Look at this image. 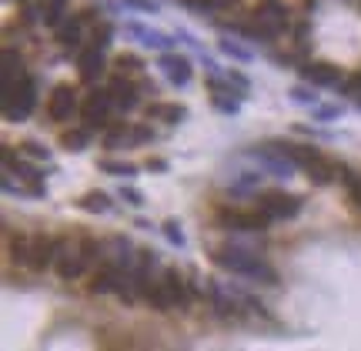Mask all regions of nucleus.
Here are the masks:
<instances>
[{"mask_svg":"<svg viewBox=\"0 0 361 351\" xmlns=\"http://www.w3.org/2000/svg\"><path fill=\"white\" fill-rule=\"evenodd\" d=\"M111 37H114V31H111L107 24H101V27L94 31V37H90V47H94V50H104V47L111 44Z\"/></svg>","mask_w":361,"mask_h":351,"instance_id":"obj_30","label":"nucleus"},{"mask_svg":"<svg viewBox=\"0 0 361 351\" xmlns=\"http://www.w3.org/2000/svg\"><path fill=\"white\" fill-rule=\"evenodd\" d=\"M77 71H80V77H84L87 84L101 80V74H104V57H101V50H94V47L80 50V57H77Z\"/></svg>","mask_w":361,"mask_h":351,"instance_id":"obj_17","label":"nucleus"},{"mask_svg":"<svg viewBox=\"0 0 361 351\" xmlns=\"http://www.w3.org/2000/svg\"><path fill=\"white\" fill-rule=\"evenodd\" d=\"M238 97L241 94H221V97H214V107L225 114H238Z\"/></svg>","mask_w":361,"mask_h":351,"instance_id":"obj_31","label":"nucleus"},{"mask_svg":"<svg viewBox=\"0 0 361 351\" xmlns=\"http://www.w3.org/2000/svg\"><path fill=\"white\" fill-rule=\"evenodd\" d=\"M74 114H77V91L71 84H57L50 91V97H47V117L64 124V121H71Z\"/></svg>","mask_w":361,"mask_h":351,"instance_id":"obj_10","label":"nucleus"},{"mask_svg":"<svg viewBox=\"0 0 361 351\" xmlns=\"http://www.w3.org/2000/svg\"><path fill=\"white\" fill-rule=\"evenodd\" d=\"M7 258L20 264V268H30V234L24 231H10L7 238Z\"/></svg>","mask_w":361,"mask_h":351,"instance_id":"obj_18","label":"nucleus"},{"mask_svg":"<svg viewBox=\"0 0 361 351\" xmlns=\"http://www.w3.org/2000/svg\"><path fill=\"white\" fill-rule=\"evenodd\" d=\"M291 101H298V104H311V107H315V104H318V94L311 91V87H301V84H298V87H291Z\"/></svg>","mask_w":361,"mask_h":351,"instance_id":"obj_32","label":"nucleus"},{"mask_svg":"<svg viewBox=\"0 0 361 351\" xmlns=\"http://www.w3.org/2000/svg\"><path fill=\"white\" fill-rule=\"evenodd\" d=\"M227 80H234V87H238L241 94H244V91H248V87H251V84H248V77H241L238 71H231V74H227Z\"/></svg>","mask_w":361,"mask_h":351,"instance_id":"obj_39","label":"nucleus"},{"mask_svg":"<svg viewBox=\"0 0 361 351\" xmlns=\"http://www.w3.org/2000/svg\"><path fill=\"white\" fill-rule=\"evenodd\" d=\"M214 264H221L225 271L251 278V281H261V285H278V271L271 268L268 261H261L257 255H251V251H244L238 245L214 248Z\"/></svg>","mask_w":361,"mask_h":351,"instance_id":"obj_1","label":"nucleus"},{"mask_svg":"<svg viewBox=\"0 0 361 351\" xmlns=\"http://www.w3.org/2000/svg\"><path fill=\"white\" fill-rule=\"evenodd\" d=\"M64 10H67V0H41V20L50 27H60Z\"/></svg>","mask_w":361,"mask_h":351,"instance_id":"obj_22","label":"nucleus"},{"mask_svg":"<svg viewBox=\"0 0 361 351\" xmlns=\"http://www.w3.org/2000/svg\"><path fill=\"white\" fill-rule=\"evenodd\" d=\"M345 91H348V97H355V104H358V107H361V74H355V77H348Z\"/></svg>","mask_w":361,"mask_h":351,"instance_id":"obj_36","label":"nucleus"},{"mask_svg":"<svg viewBox=\"0 0 361 351\" xmlns=\"http://www.w3.org/2000/svg\"><path fill=\"white\" fill-rule=\"evenodd\" d=\"M34 104H37V87H34L30 77L17 80V84H3V114H7V121H24L34 110Z\"/></svg>","mask_w":361,"mask_h":351,"instance_id":"obj_5","label":"nucleus"},{"mask_svg":"<svg viewBox=\"0 0 361 351\" xmlns=\"http://www.w3.org/2000/svg\"><path fill=\"white\" fill-rule=\"evenodd\" d=\"M111 101H114V107H120V110H134L141 101H137V87L131 84V80H124V77H114L111 80Z\"/></svg>","mask_w":361,"mask_h":351,"instance_id":"obj_16","label":"nucleus"},{"mask_svg":"<svg viewBox=\"0 0 361 351\" xmlns=\"http://www.w3.org/2000/svg\"><path fill=\"white\" fill-rule=\"evenodd\" d=\"M124 7H134L141 14H154L157 10V3H150V0H124Z\"/></svg>","mask_w":361,"mask_h":351,"instance_id":"obj_37","label":"nucleus"},{"mask_svg":"<svg viewBox=\"0 0 361 351\" xmlns=\"http://www.w3.org/2000/svg\"><path fill=\"white\" fill-rule=\"evenodd\" d=\"M148 117H154V121H161V124H178V121L187 117V110H184L180 104H150Z\"/></svg>","mask_w":361,"mask_h":351,"instance_id":"obj_21","label":"nucleus"},{"mask_svg":"<svg viewBox=\"0 0 361 351\" xmlns=\"http://www.w3.org/2000/svg\"><path fill=\"white\" fill-rule=\"evenodd\" d=\"M301 74H304V80L321 84V87H338V84H341V71L331 67V64H304Z\"/></svg>","mask_w":361,"mask_h":351,"instance_id":"obj_15","label":"nucleus"},{"mask_svg":"<svg viewBox=\"0 0 361 351\" xmlns=\"http://www.w3.org/2000/svg\"><path fill=\"white\" fill-rule=\"evenodd\" d=\"M161 71L167 74V80H171L174 87H184V84L191 80V61L180 57V54H164V57H161Z\"/></svg>","mask_w":361,"mask_h":351,"instance_id":"obj_13","label":"nucleus"},{"mask_svg":"<svg viewBox=\"0 0 361 351\" xmlns=\"http://www.w3.org/2000/svg\"><path fill=\"white\" fill-rule=\"evenodd\" d=\"M80 208L90 214H107L111 211V198H107L104 191H90V194H84L80 198Z\"/></svg>","mask_w":361,"mask_h":351,"instance_id":"obj_23","label":"nucleus"},{"mask_svg":"<svg viewBox=\"0 0 361 351\" xmlns=\"http://www.w3.org/2000/svg\"><path fill=\"white\" fill-rule=\"evenodd\" d=\"M164 238L171 241V245H178L184 248V231H180L178 221H164Z\"/></svg>","mask_w":361,"mask_h":351,"instance_id":"obj_33","label":"nucleus"},{"mask_svg":"<svg viewBox=\"0 0 361 351\" xmlns=\"http://www.w3.org/2000/svg\"><path fill=\"white\" fill-rule=\"evenodd\" d=\"M20 151L27 154L30 161H50V151H47L44 144H37V141H24V144H20Z\"/></svg>","mask_w":361,"mask_h":351,"instance_id":"obj_27","label":"nucleus"},{"mask_svg":"<svg viewBox=\"0 0 361 351\" xmlns=\"http://www.w3.org/2000/svg\"><path fill=\"white\" fill-rule=\"evenodd\" d=\"M268 214L255 208V211H248V208H221L218 211V224L227 231H241V234H257V231L268 228Z\"/></svg>","mask_w":361,"mask_h":351,"instance_id":"obj_7","label":"nucleus"},{"mask_svg":"<svg viewBox=\"0 0 361 351\" xmlns=\"http://www.w3.org/2000/svg\"><path fill=\"white\" fill-rule=\"evenodd\" d=\"M118 67H120V71H124V74H131V71H141L144 64L137 61L134 54H120V57H118Z\"/></svg>","mask_w":361,"mask_h":351,"instance_id":"obj_35","label":"nucleus"},{"mask_svg":"<svg viewBox=\"0 0 361 351\" xmlns=\"http://www.w3.org/2000/svg\"><path fill=\"white\" fill-rule=\"evenodd\" d=\"M124 275H127V268H120L118 261H101L97 264V271L90 275V294H118L120 288V281H124Z\"/></svg>","mask_w":361,"mask_h":351,"instance_id":"obj_11","label":"nucleus"},{"mask_svg":"<svg viewBox=\"0 0 361 351\" xmlns=\"http://www.w3.org/2000/svg\"><path fill=\"white\" fill-rule=\"evenodd\" d=\"M204 291H208V298H211V308H214L221 318L238 315V301H234V298H231V291H225L218 281H204Z\"/></svg>","mask_w":361,"mask_h":351,"instance_id":"obj_14","label":"nucleus"},{"mask_svg":"<svg viewBox=\"0 0 361 351\" xmlns=\"http://www.w3.org/2000/svg\"><path fill=\"white\" fill-rule=\"evenodd\" d=\"M221 50H225L227 57H234V61H244V64L251 61V50H244L241 44H234V41H227V37L221 41Z\"/></svg>","mask_w":361,"mask_h":351,"instance_id":"obj_28","label":"nucleus"},{"mask_svg":"<svg viewBox=\"0 0 361 351\" xmlns=\"http://www.w3.org/2000/svg\"><path fill=\"white\" fill-rule=\"evenodd\" d=\"M54 258H57V238L47 234V231L30 234V268L47 271V268H54Z\"/></svg>","mask_w":361,"mask_h":351,"instance_id":"obj_12","label":"nucleus"},{"mask_svg":"<svg viewBox=\"0 0 361 351\" xmlns=\"http://www.w3.org/2000/svg\"><path fill=\"white\" fill-rule=\"evenodd\" d=\"M257 208L268 214L271 221H288V217H298L301 214V198L298 194H288V191H261L257 194Z\"/></svg>","mask_w":361,"mask_h":351,"instance_id":"obj_8","label":"nucleus"},{"mask_svg":"<svg viewBox=\"0 0 361 351\" xmlns=\"http://www.w3.org/2000/svg\"><path fill=\"white\" fill-rule=\"evenodd\" d=\"M338 114H341V107H318L315 110L318 121H331V117H338Z\"/></svg>","mask_w":361,"mask_h":351,"instance_id":"obj_38","label":"nucleus"},{"mask_svg":"<svg viewBox=\"0 0 361 351\" xmlns=\"http://www.w3.org/2000/svg\"><path fill=\"white\" fill-rule=\"evenodd\" d=\"M101 171L107 174H118V178H134L137 168L134 164H127V161H101Z\"/></svg>","mask_w":361,"mask_h":351,"instance_id":"obj_26","label":"nucleus"},{"mask_svg":"<svg viewBox=\"0 0 361 351\" xmlns=\"http://www.w3.org/2000/svg\"><path fill=\"white\" fill-rule=\"evenodd\" d=\"M127 34H134L144 47H157V50H167V47L174 44V37H167L161 31H150V27H141V24H127Z\"/></svg>","mask_w":361,"mask_h":351,"instance_id":"obj_19","label":"nucleus"},{"mask_svg":"<svg viewBox=\"0 0 361 351\" xmlns=\"http://www.w3.org/2000/svg\"><path fill=\"white\" fill-rule=\"evenodd\" d=\"M111 91H90L80 104V117H84V127L94 131V127H107V114H111Z\"/></svg>","mask_w":361,"mask_h":351,"instance_id":"obj_9","label":"nucleus"},{"mask_svg":"<svg viewBox=\"0 0 361 351\" xmlns=\"http://www.w3.org/2000/svg\"><path fill=\"white\" fill-rule=\"evenodd\" d=\"M80 17H71V20H64L57 27V44L64 47V50H74L77 44H80Z\"/></svg>","mask_w":361,"mask_h":351,"instance_id":"obj_20","label":"nucleus"},{"mask_svg":"<svg viewBox=\"0 0 361 351\" xmlns=\"http://www.w3.org/2000/svg\"><path fill=\"white\" fill-rule=\"evenodd\" d=\"M148 298L150 308H157V311H171V308H184L191 301V291L184 285V275L174 271V268H167L161 271V278L150 285V291L144 294Z\"/></svg>","mask_w":361,"mask_h":351,"instance_id":"obj_2","label":"nucleus"},{"mask_svg":"<svg viewBox=\"0 0 361 351\" xmlns=\"http://www.w3.org/2000/svg\"><path fill=\"white\" fill-rule=\"evenodd\" d=\"M90 268L87 255L80 248V234L77 238H57V258H54V271L60 281H77Z\"/></svg>","mask_w":361,"mask_h":351,"instance_id":"obj_3","label":"nucleus"},{"mask_svg":"<svg viewBox=\"0 0 361 351\" xmlns=\"http://www.w3.org/2000/svg\"><path fill=\"white\" fill-rule=\"evenodd\" d=\"M288 154L295 157V164H298L304 174H308V181L318 184V187H325L338 178V164H331L325 154H318L315 148H295V144H288Z\"/></svg>","mask_w":361,"mask_h":351,"instance_id":"obj_4","label":"nucleus"},{"mask_svg":"<svg viewBox=\"0 0 361 351\" xmlns=\"http://www.w3.org/2000/svg\"><path fill=\"white\" fill-rule=\"evenodd\" d=\"M148 168H150V171H164L167 164H164V161H148Z\"/></svg>","mask_w":361,"mask_h":351,"instance_id":"obj_40","label":"nucleus"},{"mask_svg":"<svg viewBox=\"0 0 361 351\" xmlns=\"http://www.w3.org/2000/svg\"><path fill=\"white\" fill-rule=\"evenodd\" d=\"M338 174H341V181H345V187H348V198H351V204L361 211V178H358V174H351L345 164H338Z\"/></svg>","mask_w":361,"mask_h":351,"instance_id":"obj_24","label":"nucleus"},{"mask_svg":"<svg viewBox=\"0 0 361 351\" xmlns=\"http://www.w3.org/2000/svg\"><path fill=\"white\" fill-rule=\"evenodd\" d=\"M257 184H261V174H241V181L231 184V191L244 194V191H257Z\"/></svg>","mask_w":361,"mask_h":351,"instance_id":"obj_29","label":"nucleus"},{"mask_svg":"<svg viewBox=\"0 0 361 351\" xmlns=\"http://www.w3.org/2000/svg\"><path fill=\"white\" fill-rule=\"evenodd\" d=\"M87 141H90L87 127H80V131H64V134H60V144H64L67 151H84V148H87Z\"/></svg>","mask_w":361,"mask_h":351,"instance_id":"obj_25","label":"nucleus"},{"mask_svg":"<svg viewBox=\"0 0 361 351\" xmlns=\"http://www.w3.org/2000/svg\"><path fill=\"white\" fill-rule=\"evenodd\" d=\"M285 27H288V7L278 3V0H264V3L255 10V24L248 27V34L271 41V37H278Z\"/></svg>","mask_w":361,"mask_h":351,"instance_id":"obj_6","label":"nucleus"},{"mask_svg":"<svg viewBox=\"0 0 361 351\" xmlns=\"http://www.w3.org/2000/svg\"><path fill=\"white\" fill-rule=\"evenodd\" d=\"M120 201H127L131 208H141V204H144V194H141L137 187H120Z\"/></svg>","mask_w":361,"mask_h":351,"instance_id":"obj_34","label":"nucleus"}]
</instances>
